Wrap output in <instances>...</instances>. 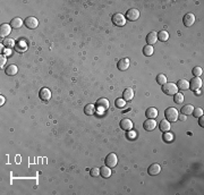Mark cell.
Wrapping results in <instances>:
<instances>
[{
    "mask_svg": "<svg viewBox=\"0 0 204 195\" xmlns=\"http://www.w3.org/2000/svg\"><path fill=\"white\" fill-rule=\"evenodd\" d=\"M193 110H194V107L192 106V104H186V106H184L181 108V113L185 116H189V115L193 113Z\"/></svg>",
    "mask_w": 204,
    "mask_h": 195,
    "instance_id": "cell-25",
    "label": "cell"
},
{
    "mask_svg": "<svg viewBox=\"0 0 204 195\" xmlns=\"http://www.w3.org/2000/svg\"><path fill=\"white\" fill-rule=\"evenodd\" d=\"M202 73H203V69H202L201 67H195V68H193V75H194L195 77H200L202 75Z\"/></svg>",
    "mask_w": 204,
    "mask_h": 195,
    "instance_id": "cell-34",
    "label": "cell"
},
{
    "mask_svg": "<svg viewBox=\"0 0 204 195\" xmlns=\"http://www.w3.org/2000/svg\"><path fill=\"white\" fill-rule=\"evenodd\" d=\"M0 98H1V102H0V104H1V106H2L3 103H5V96H2V95H1V96H0Z\"/></svg>",
    "mask_w": 204,
    "mask_h": 195,
    "instance_id": "cell-39",
    "label": "cell"
},
{
    "mask_svg": "<svg viewBox=\"0 0 204 195\" xmlns=\"http://www.w3.org/2000/svg\"><path fill=\"white\" fill-rule=\"evenodd\" d=\"M202 84H203V82H202V79L200 77H194L189 83V89L192 91H197L202 87Z\"/></svg>",
    "mask_w": 204,
    "mask_h": 195,
    "instance_id": "cell-7",
    "label": "cell"
},
{
    "mask_svg": "<svg viewBox=\"0 0 204 195\" xmlns=\"http://www.w3.org/2000/svg\"><path fill=\"white\" fill-rule=\"evenodd\" d=\"M120 128L124 131H131L133 128V122L128 118H124L120 120Z\"/></svg>",
    "mask_w": 204,
    "mask_h": 195,
    "instance_id": "cell-12",
    "label": "cell"
},
{
    "mask_svg": "<svg viewBox=\"0 0 204 195\" xmlns=\"http://www.w3.org/2000/svg\"><path fill=\"white\" fill-rule=\"evenodd\" d=\"M125 17L126 20H131V22H135V20H138V17H140V11H138V9H135V8L128 9L127 13H126Z\"/></svg>",
    "mask_w": 204,
    "mask_h": 195,
    "instance_id": "cell-5",
    "label": "cell"
},
{
    "mask_svg": "<svg viewBox=\"0 0 204 195\" xmlns=\"http://www.w3.org/2000/svg\"><path fill=\"white\" fill-rule=\"evenodd\" d=\"M90 174H91L92 177H99L100 176V168L94 167V168H92L91 170H90Z\"/></svg>",
    "mask_w": 204,
    "mask_h": 195,
    "instance_id": "cell-35",
    "label": "cell"
},
{
    "mask_svg": "<svg viewBox=\"0 0 204 195\" xmlns=\"http://www.w3.org/2000/svg\"><path fill=\"white\" fill-rule=\"evenodd\" d=\"M119 70H127L129 68V59L128 58H122L118 61L117 64Z\"/></svg>",
    "mask_w": 204,
    "mask_h": 195,
    "instance_id": "cell-13",
    "label": "cell"
},
{
    "mask_svg": "<svg viewBox=\"0 0 204 195\" xmlns=\"http://www.w3.org/2000/svg\"><path fill=\"white\" fill-rule=\"evenodd\" d=\"M157 40H158V33L154 32V31H152L146 37V43L150 44V46H153L154 43H157Z\"/></svg>",
    "mask_w": 204,
    "mask_h": 195,
    "instance_id": "cell-14",
    "label": "cell"
},
{
    "mask_svg": "<svg viewBox=\"0 0 204 195\" xmlns=\"http://www.w3.org/2000/svg\"><path fill=\"white\" fill-rule=\"evenodd\" d=\"M162 91L167 95H175L176 93H178L177 85L175 83H168V82L162 85Z\"/></svg>",
    "mask_w": 204,
    "mask_h": 195,
    "instance_id": "cell-2",
    "label": "cell"
},
{
    "mask_svg": "<svg viewBox=\"0 0 204 195\" xmlns=\"http://www.w3.org/2000/svg\"><path fill=\"white\" fill-rule=\"evenodd\" d=\"M112 23L115 26L122 27L126 24V17L120 13H116L113 16H112Z\"/></svg>",
    "mask_w": 204,
    "mask_h": 195,
    "instance_id": "cell-3",
    "label": "cell"
},
{
    "mask_svg": "<svg viewBox=\"0 0 204 195\" xmlns=\"http://www.w3.org/2000/svg\"><path fill=\"white\" fill-rule=\"evenodd\" d=\"M0 60H1V63H0V65H1V66H3V65L6 64V57L2 56V55H1V56H0Z\"/></svg>",
    "mask_w": 204,
    "mask_h": 195,
    "instance_id": "cell-36",
    "label": "cell"
},
{
    "mask_svg": "<svg viewBox=\"0 0 204 195\" xmlns=\"http://www.w3.org/2000/svg\"><path fill=\"white\" fill-rule=\"evenodd\" d=\"M178 119H180L181 122H185V120L187 119V116H185V115H181V116H178Z\"/></svg>",
    "mask_w": 204,
    "mask_h": 195,
    "instance_id": "cell-38",
    "label": "cell"
},
{
    "mask_svg": "<svg viewBox=\"0 0 204 195\" xmlns=\"http://www.w3.org/2000/svg\"><path fill=\"white\" fill-rule=\"evenodd\" d=\"M158 40L161 42H166L169 40V33L167 31H160L158 33Z\"/></svg>",
    "mask_w": 204,
    "mask_h": 195,
    "instance_id": "cell-26",
    "label": "cell"
},
{
    "mask_svg": "<svg viewBox=\"0 0 204 195\" xmlns=\"http://www.w3.org/2000/svg\"><path fill=\"white\" fill-rule=\"evenodd\" d=\"M143 127H144L145 131H148V132H151L153 129L157 127V122H155L154 119H146L143 124Z\"/></svg>",
    "mask_w": 204,
    "mask_h": 195,
    "instance_id": "cell-10",
    "label": "cell"
},
{
    "mask_svg": "<svg viewBox=\"0 0 204 195\" xmlns=\"http://www.w3.org/2000/svg\"><path fill=\"white\" fill-rule=\"evenodd\" d=\"M2 44L6 47V48H8V49L16 46V43H15V41H14L13 39H5V40H3Z\"/></svg>",
    "mask_w": 204,
    "mask_h": 195,
    "instance_id": "cell-29",
    "label": "cell"
},
{
    "mask_svg": "<svg viewBox=\"0 0 204 195\" xmlns=\"http://www.w3.org/2000/svg\"><path fill=\"white\" fill-rule=\"evenodd\" d=\"M118 162V158L115 153H109L108 156L105 157V166H108L109 168H115Z\"/></svg>",
    "mask_w": 204,
    "mask_h": 195,
    "instance_id": "cell-4",
    "label": "cell"
},
{
    "mask_svg": "<svg viewBox=\"0 0 204 195\" xmlns=\"http://www.w3.org/2000/svg\"><path fill=\"white\" fill-rule=\"evenodd\" d=\"M39 96L43 101H49L51 99V91L48 87H42V89L40 90Z\"/></svg>",
    "mask_w": 204,
    "mask_h": 195,
    "instance_id": "cell-9",
    "label": "cell"
},
{
    "mask_svg": "<svg viewBox=\"0 0 204 195\" xmlns=\"http://www.w3.org/2000/svg\"><path fill=\"white\" fill-rule=\"evenodd\" d=\"M163 141H166V142H171L172 141V139H174V135H172V133H169V132H166L165 134H163Z\"/></svg>",
    "mask_w": 204,
    "mask_h": 195,
    "instance_id": "cell-33",
    "label": "cell"
},
{
    "mask_svg": "<svg viewBox=\"0 0 204 195\" xmlns=\"http://www.w3.org/2000/svg\"><path fill=\"white\" fill-rule=\"evenodd\" d=\"M160 171H161V167L159 163H152L148 169L149 175L151 176H157L158 174H160Z\"/></svg>",
    "mask_w": 204,
    "mask_h": 195,
    "instance_id": "cell-11",
    "label": "cell"
},
{
    "mask_svg": "<svg viewBox=\"0 0 204 195\" xmlns=\"http://www.w3.org/2000/svg\"><path fill=\"white\" fill-rule=\"evenodd\" d=\"M133 98H134V91H133V89L128 87V89L124 90V92H122V99L125 100V101H131Z\"/></svg>",
    "mask_w": 204,
    "mask_h": 195,
    "instance_id": "cell-17",
    "label": "cell"
},
{
    "mask_svg": "<svg viewBox=\"0 0 204 195\" xmlns=\"http://www.w3.org/2000/svg\"><path fill=\"white\" fill-rule=\"evenodd\" d=\"M153 51H154V49H153V47L150 46V44H146V46L143 48V53H144V56L146 57H150L153 55Z\"/></svg>",
    "mask_w": 204,
    "mask_h": 195,
    "instance_id": "cell-27",
    "label": "cell"
},
{
    "mask_svg": "<svg viewBox=\"0 0 204 195\" xmlns=\"http://www.w3.org/2000/svg\"><path fill=\"white\" fill-rule=\"evenodd\" d=\"M11 32V26L10 24H2L1 27H0V35L2 38H6L8 34H10Z\"/></svg>",
    "mask_w": 204,
    "mask_h": 195,
    "instance_id": "cell-16",
    "label": "cell"
},
{
    "mask_svg": "<svg viewBox=\"0 0 204 195\" xmlns=\"http://www.w3.org/2000/svg\"><path fill=\"white\" fill-rule=\"evenodd\" d=\"M165 116H166V119H167L169 122H175L178 119L179 113H178V110L176 109V108H174V107H169V108L166 109Z\"/></svg>",
    "mask_w": 204,
    "mask_h": 195,
    "instance_id": "cell-1",
    "label": "cell"
},
{
    "mask_svg": "<svg viewBox=\"0 0 204 195\" xmlns=\"http://www.w3.org/2000/svg\"><path fill=\"white\" fill-rule=\"evenodd\" d=\"M6 74L8 75V76H14V75H16L17 74V72H18V67L16 66V65H9V66L7 67L6 68Z\"/></svg>",
    "mask_w": 204,
    "mask_h": 195,
    "instance_id": "cell-22",
    "label": "cell"
},
{
    "mask_svg": "<svg viewBox=\"0 0 204 195\" xmlns=\"http://www.w3.org/2000/svg\"><path fill=\"white\" fill-rule=\"evenodd\" d=\"M84 113H85V115H87V116H93V115L95 113V106L92 104V103L86 104L85 108H84Z\"/></svg>",
    "mask_w": 204,
    "mask_h": 195,
    "instance_id": "cell-24",
    "label": "cell"
},
{
    "mask_svg": "<svg viewBox=\"0 0 204 195\" xmlns=\"http://www.w3.org/2000/svg\"><path fill=\"white\" fill-rule=\"evenodd\" d=\"M176 85H177V89L180 90V91H185V90L189 89V82L186 81V79H179Z\"/></svg>",
    "mask_w": 204,
    "mask_h": 195,
    "instance_id": "cell-20",
    "label": "cell"
},
{
    "mask_svg": "<svg viewBox=\"0 0 204 195\" xmlns=\"http://www.w3.org/2000/svg\"><path fill=\"white\" fill-rule=\"evenodd\" d=\"M22 25H23V20H22V18H20V17H15V18H13L11 22H10L11 29H20Z\"/></svg>",
    "mask_w": 204,
    "mask_h": 195,
    "instance_id": "cell-23",
    "label": "cell"
},
{
    "mask_svg": "<svg viewBox=\"0 0 204 195\" xmlns=\"http://www.w3.org/2000/svg\"><path fill=\"white\" fill-rule=\"evenodd\" d=\"M128 134H131V137H132V139H134V137H135L136 133L135 132H131V133H128Z\"/></svg>",
    "mask_w": 204,
    "mask_h": 195,
    "instance_id": "cell-40",
    "label": "cell"
},
{
    "mask_svg": "<svg viewBox=\"0 0 204 195\" xmlns=\"http://www.w3.org/2000/svg\"><path fill=\"white\" fill-rule=\"evenodd\" d=\"M95 107L100 108V109H108L109 108V101L105 98H100L95 103Z\"/></svg>",
    "mask_w": 204,
    "mask_h": 195,
    "instance_id": "cell-18",
    "label": "cell"
},
{
    "mask_svg": "<svg viewBox=\"0 0 204 195\" xmlns=\"http://www.w3.org/2000/svg\"><path fill=\"white\" fill-rule=\"evenodd\" d=\"M115 106L119 109H122L124 107H125V100L122 99V98H117L115 101Z\"/></svg>",
    "mask_w": 204,
    "mask_h": 195,
    "instance_id": "cell-31",
    "label": "cell"
},
{
    "mask_svg": "<svg viewBox=\"0 0 204 195\" xmlns=\"http://www.w3.org/2000/svg\"><path fill=\"white\" fill-rule=\"evenodd\" d=\"M159 128L161 131L162 133H166V132H169V129H170V122L167 120V119H162L160 124H159Z\"/></svg>",
    "mask_w": 204,
    "mask_h": 195,
    "instance_id": "cell-19",
    "label": "cell"
},
{
    "mask_svg": "<svg viewBox=\"0 0 204 195\" xmlns=\"http://www.w3.org/2000/svg\"><path fill=\"white\" fill-rule=\"evenodd\" d=\"M183 23H184L185 26H192L193 24L195 23V16H194V14H192V13H188L186 14L184 16V18H183Z\"/></svg>",
    "mask_w": 204,
    "mask_h": 195,
    "instance_id": "cell-8",
    "label": "cell"
},
{
    "mask_svg": "<svg viewBox=\"0 0 204 195\" xmlns=\"http://www.w3.org/2000/svg\"><path fill=\"white\" fill-rule=\"evenodd\" d=\"M193 116L196 117V118L203 116V109H202V108H200V107H196V108H194V110H193Z\"/></svg>",
    "mask_w": 204,
    "mask_h": 195,
    "instance_id": "cell-32",
    "label": "cell"
},
{
    "mask_svg": "<svg viewBox=\"0 0 204 195\" xmlns=\"http://www.w3.org/2000/svg\"><path fill=\"white\" fill-rule=\"evenodd\" d=\"M100 176L103 178H109L111 176V168H109L108 166H103L100 168Z\"/></svg>",
    "mask_w": 204,
    "mask_h": 195,
    "instance_id": "cell-21",
    "label": "cell"
},
{
    "mask_svg": "<svg viewBox=\"0 0 204 195\" xmlns=\"http://www.w3.org/2000/svg\"><path fill=\"white\" fill-rule=\"evenodd\" d=\"M174 96H175V98H174L175 103H177V104H180V103L184 102V100H185L184 94H181V93H176Z\"/></svg>",
    "mask_w": 204,
    "mask_h": 195,
    "instance_id": "cell-28",
    "label": "cell"
},
{
    "mask_svg": "<svg viewBox=\"0 0 204 195\" xmlns=\"http://www.w3.org/2000/svg\"><path fill=\"white\" fill-rule=\"evenodd\" d=\"M167 77H166V75H163V74H159L158 76H157V83L158 84H160V85H163V84H166L167 83Z\"/></svg>",
    "mask_w": 204,
    "mask_h": 195,
    "instance_id": "cell-30",
    "label": "cell"
},
{
    "mask_svg": "<svg viewBox=\"0 0 204 195\" xmlns=\"http://www.w3.org/2000/svg\"><path fill=\"white\" fill-rule=\"evenodd\" d=\"M198 124H200V126H202V127L204 126V117L203 116L198 117Z\"/></svg>",
    "mask_w": 204,
    "mask_h": 195,
    "instance_id": "cell-37",
    "label": "cell"
},
{
    "mask_svg": "<svg viewBox=\"0 0 204 195\" xmlns=\"http://www.w3.org/2000/svg\"><path fill=\"white\" fill-rule=\"evenodd\" d=\"M24 24L26 25L27 29H31V30H33V29L38 27V25H39V20H36L35 17L30 16V17H27L26 20H24Z\"/></svg>",
    "mask_w": 204,
    "mask_h": 195,
    "instance_id": "cell-6",
    "label": "cell"
},
{
    "mask_svg": "<svg viewBox=\"0 0 204 195\" xmlns=\"http://www.w3.org/2000/svg\"><path fill=\"white\" fill-rule=\"evenodd\" d=\"M145 115H146V117H148L149 119H155L157 117H158L159 113H158V110H157V108H154V107H150V108L146 109Z\"/></svg>",
    "mask_w": 204,
    "mask_h": 195,
    "instance_id": "cell-15",
    "label": "cell"
}]
</instances>
